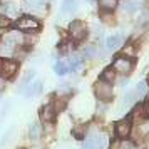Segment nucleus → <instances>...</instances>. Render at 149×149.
<instances>
[{
    "instance_id": "16",
    "label": "nucleus",
    "mask_w": 149,
    "mask_h": 149,
    "mask_svg": "<svg viewBox=\"0 0 149 149\" xmlns=\"http://www.w3.org/2000/svg\"><path fill=\"white\" fill-rule=\"evenodd\" d=\"M97 54H99V50L94 44H89L82 49V57H86V59H94V57H97Z\"/></svg>"
},
{
    "instance_id": "10",
    "label": "nucleus",
    "mask_w": 149,
    "mask_h": 149,
    "mask_svg": "<svg viewBox=\"0 0 149 149\" xmlns=\"http://www.w3.org/2000/svg\"><path fill=\"white\" fill-rule=\"evenodd\" d=\"M122 42H124V37L121 34H114L107 37V40H106V49L107 50H116V49H119L122 45Z\"/></svg>"
},
{
    "instance_id": "6",
    "label": "nucleus",
    "mask_w": 149,
    "mask_h": 149,
    "mask_svg": "<svg viewBox=\"0 0 149 149\" xmlns=\"http://www.w3.org/2000/svg\"><path fill=\"white\" fill-rule=\"evenodd\" d=\"M131 129H132V124H131V117L127 119H121V121L116 122V134L121 139H126L129 134H131Z\"/></svg>"
},
{
    "instance_id": "17",
    "label": "nucleus",
    "mask_w": 149,
    "mask_h": 149,
    "mask_svg": "<svg viewBox=\"0 0 149 149\" xmlns=\"http://www.w3.org/2000/svg\"><path fill=\"white\" fill-rule=\"evenodd\" d=\"M101 79L102 81H106V82H111V84L116 81V70L112 69V65H111V67H106L104 70H102Z\"/></svg>"
},
{
    "instance_id": "14",
    "label": "nucleus",
    "mask_w": 149,
    "mask_h": 149,
    "mask_svg": "<svg viewBox=\"0 0 149 149\" xmlns=\"http://www.w3.org/2000/svg\"><path fill=\"white\" fill-rule=\"evenodd\" d=\"M40 132H42V127L39 122H32L30 126H29V137L32 139V141H37L39 137H40Z\"/></svg>"
},
{
    "instance_id": "11",
    "label": "nucleus",
    "mask_w": 149,
    "mask_h": 149,
    "mask_svg": "<svg viewBox=\"0 0 149 149\" xmlns=\"http://www.w3.org/2000/svg\"><path fill=\"white\" fill-rule=\"evenodd\" d=\"M97 3H99V8H101V12H114L116 7L119 5V0H97Z\"/></svg>"
},
{
    "instance_id": "21",
    "label": "nucleus",
    "mask_w": 149,
    "mask_h": 149,
    "mask_svg": "<svg viewBox=\"0 0 149 149\" xmlns=\"http://www.w3.org/2000/svg\"><path fill=\"white\" fill-rule=\"evenodd\" d=\"M119 149H136V144L132 141H129L127 137H126V139H122V141H121Z\"/></svg>"
},
{
    "instance_id": "15",
    "label": "nucleus",
    "mask_w": 149,
    "mask_h": 149,
    "mask_svg": "<svg viewBox=\"0 0 149 149\" xmlns=\"http://www.w3.org/2000/svg\"><path fill=\"white\" fill-rule=\"evenodd\" d=\"M54 72H55L57 75H65L67 72H70L67 61H57V62H55V65H54Z\"/></svg>"
},
{
    "instance_id": "13",
    "label": "nucleus",
    "mask_w": 149,
    "mask_h": 149,
    "mask_svg": "<svg viewBox=\"0 0 149 149\" xmlns=\"http://www.w3.org/2000/svg\"><path fill=\"white\" fill-rule=\"evenodd\" d=\"M121 7L126 14H136L139 10V2L137 0H124Z\"/></svg>"
},
{
    "instance_id": "4",
    "label": "nucleus",
    "mask_w": 149,
    "mask_h": 149,
    "mask_svg": "<svg viewBox=\"0 0 149 149\" xmlns=\"http://www.w3.org/2000/svg\"><path fill=\"white\" fill-rule=\"evenodd\" d=\"M19 70V61L14 57H2L0 59V75L3 79H12Z\"/></svg>"
},
{
    "instance_id": "20",
    "label": "nucleus",
    "mask_w": 149,
    "mask_h": 149,
    "mask_svg": "<svg viewBox=\"0 0 149 149\" xmlns=\"http://www.w3.org/2000/svg\"><path fill=\"white\" fill-rule=\"evenodd\" d=\"M134 101H136L134 92H127V94L124 95L122 102H121V107H122V109H127L129 106H132V102H134Z\"/></svg>"
},
{
    "instance_id": "2",
    "label": "nucleus",
    "mask_w": 149,
    "mask_h": 149,
    "mask_svg": "<svg viewBox=\"0 0 149 149\" xmlns=\"http://www.w3.org/2000/svg\"><path fill=\"white\" fill-rule=\"evenodd\" d=\"M94 94L95 97L101 102H109L112 97H114V89H112V84L111 82H106L99 79V81L94 84Z\"/></svg>"
},
{
    "instance_id": "28",
    "label": "nucleus",
    "mask_w": 149,
    "mask_h": 149,
    "mask_svg": "<svg viewBox=\"0 0 149 149\" xmlns=\"http://www.w3.org/2000/svg\"><path fill=\"white\" fill-rule=\"evenodd\" d=\"M146 84H148V87H149V75H148V82H146Z\"/></svg>"
},
{
    "instance_id": "3",
    "label": "nucleus",
    "mask_w": 149,
    "mask_h": 149,
    "mask_svg": "<svg viewBox=\"0 0 149 149\" xmlns=\"http://www.w3.org/2000/svg\"><path fill=\"white\" fill-rule=\"evenodd\" d=\"M67 32H69V37H70L72 40L81 42V40H84V39L87 37L89 29H87V25H86V22H82V20H72L70 24H69Z\"/></svg>"
},
{
    "instance_id": "27",
    "label": "nucleus",
    "mask_w": 149,
    "mask_h": 149,
    "mask_svg": "<svg viewBox=\"0 0 149 149\" xmlns=\"http://www.w3.org/2000/svg\"><path fill=\"white\" fill-rule=\"evenodd\" d=\"M86 2H89V3H92V2H95V0H86Z\"/></svg>"
},
{
    "instance_id": "30",
    "label": "nucleus",
    "mask_w": 149,
    "mask_h": 149,
    "mask_svg": "<svg viewBox=\"0 0 149 149\" xmlns=\"http://www.w3.org/2000/svg\"><path fill=\"white\" fill-rule=\"evenodd\" d=\"M45 2H50V0H45Z\"/></svg>"
},
{
    "instance_id": "18",
    "label": "nucleus",
    "mask_w": 149,
    "mask_h": 149,
    "mask_svg": "<svg viewBox=\"0 0 149 149\" xmlns=\"http://www.w3.org/2000/svg\"><path fill=\"white\" fill-rule=\"evenodd\" d=\"M95 142V149H106L107 148V136L106 134H97L94 137Z\"/></svg>"
},
{
    "instance_id": "24",
    "label": "nucleus",
    "mask_w": 149,
    "mask_h": 149,
    "mask_svg": "<svg viewBox=\"0 0 149 149\" xmlns=\"http://www.w3.org/2000/svg\"><path fill=\"white\" fill-rule=\"evenodd\" d=\"M92 34H94L95 37H99V39H101L102 34H104V29H102L101 25H94V29H92Z\"/></svg>"
},
{
    "instance_id": "23",
    "label": "nucleus",
    "mask_w": 149,
    "mask_h": 149,
    "mask_svg": "<svg viewBox=\"0 0 149 149\" xmlns=\"http://www.w3.org/2000/svg\"><path fill=\"white\" fill-rule=\"evenodd\" d=\"M82 149H95L94 137H89V139H86V142H84V146H82Z\"/></svg>"
},
{
    "instance_id": "7",
    "label": "nucleus",
    "mask_w": 149,
    "mask_h": 149,
    "mask_svg": "<svg viewBox=\"0 0 149 149\" xmlns=\"http://www.w3.org/2000/svg\"><path fill=\"white\" fill-rule=\"evenodd\" d=\"M47 8V2L45 0H24V10L30 12H40Z\"/></svg>"
},
{
    "instance_id": "29",
    "label": "nucleus",
    "mask_w": 149,
    "mask_h": 149,
    "mask_svg": "<svg viewBox=\"0 0 149 149\" xmlns=\"http://www.w3.org/2000/svg\"><path fill=\"white\" fill-rule=\"evenodd\" d=\"M146 5H148V7H149V0H146Z\"/></svg>"
},
{
    "instance_id": "12",
    "label": "nucleus",
    "mask_w": 149,
    "mask_h": 149,
    "mask_svg": "<svg viewBox=\"0 0 149 149\" xmlns=\"http://www.w3.org/2000/svg\"><path fill=\"white\" fill-rule=\"evenodd\" d=\"M79 7V3H77V0H64V3H62V15H70L74 14L75 10Z\"/></svg>"
},
{
    "instance_id": "8",
    "label": "nucleus",
    "mask_w": 149,
    "mask_h": 149,
    "mask_svg": "<svg viewBox=\"0 0 149 149\" xmlns=\"http://www.w3.org/2000/svg\"><path fill=\"white\" fill-rule=\"evenodd\" d=\"M40 91H42V81H32L30 84H27L25 87L22 89L20 92L25 97H32V95H37V94H40Z\"/></svg>"
},
{
    "instance_id": "22",
    "label": "nucleus",
    "mask_w": 149,
    "mask_h": 149,
    "mask_svg": "<svg viewBox=\"0 0 149 149\" xmlns=\"http://www.w3.org/2000/svg\"><path fill=\"white\" fill-rule=\"evenodd\" d=\"M139 134L141 136H148L149 134V119L148 121H142L139 124Z\"/></svg>"
},
{
    "instance_id": "26",
    "label": "nucleus",
    "mask_w": 149,
    "mask_h": 149,
    "mask_svg": "<svg viewBox=\"0 0 149 149\" xmlns=\"http://www.w3.org/2000/svg\"><path fill=\"white\" fill-rule=\"evenodd\" d=\"M144 112H146V116L149 117V101L146 102V106H144Z\"/></svg>"
},
{
    "instance_id": "5",
    "label": "nucleus",
    "mask_w": 149,
    "mask_h": 149,
    "mask_svg": "<svg viewBox=\"0 0 149 149\" xmlns=\"http://www.w3.org/2000/svg\"><path fill=\"white\" fill-rule=\"evenodd\" d=\"M112 69L119 74H131L132 69H134V61L131 57H126V55H119L116 57L114 62H112Z\"/></svg>"
},
{
    "instance_id": "9",
    "label": "nucleus",
    "mask_w": 149,
    "mask_h": 149,
    "mask_svg": "<svg viewBox=\"0 0 149 149\" xmlns=\"http://www.w3.org/2000/svg\"><path fill=\"white\" fill-rule=\"evenodd\" d=\"M55 114H57V111L54 109V104H45V106H42L40 119L44 122H52L55 119Z\"/></svg>"
},
{
    "instance_id": "25",
    "label": "nucleus",
    "mask_w": 149,
    "mask_h": 149,
    "mask_svg": "<svg viewBox=\"0 0 149 149\" xmlns=\"http://www.w3.org/2000/svg\"><path fill=\"white\" fill-rule=\"evenodd\" d=\"M5 82H7V79H3V77L0 75V92H2L3 89H5Z\"/></svg>"
},
{
    "instance_id": "19",
    "label": "nucleus",
    "mask_w": 149,
    "mask_h": 149,
    "mask_svg": "<svg viewBox=\"0 0 149 149\" xmlns=\"http://www.w3.org/2000/svg\"><path fill=\"white\" fill-rule=\"evenodd\" d=\"M146 92H148V84H146V82H139V84L136 86L134 95L136 97H139V99H142V97L146 95Z\"/></svg>"
},
{
    "instance_id": "1",
    "label": "nucleus",
    "mask_w": 149,
    "mask_h": 149,
    "mask_svg": "<svg viewBox=\"0 0 149 149\" xmlns=\"http://www.w3.org/2000/svg\"><path fill=\"white\" fill-rule=\"evenodd\" d=\"M40 27H42V24L30 14L20 15L17 19V22H15V29L24 32V34H35V32L40 30Z\"/></svg>"
}]
</instances>
